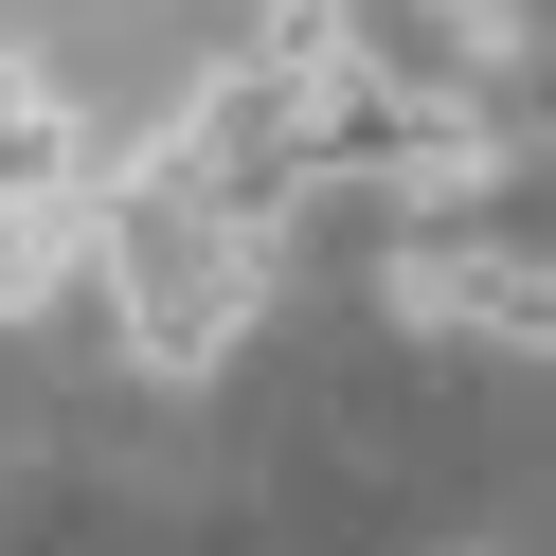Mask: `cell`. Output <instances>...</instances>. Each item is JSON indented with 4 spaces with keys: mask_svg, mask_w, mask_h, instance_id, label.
Returning a JSON list of instances; mask_svg holds the SVG:
<instances>
[{
    "mask_svg": "<svg viewBox=\"0 0 556 556\" xmlns=\"http://www.w3.org/2000/svg\"><path fill=\"white\" fill-rule=\"evenodd\" d=\"M18 90H37V73H18V54H0V109H18Z\"/></svg>",
    "mask_w": 556,
    "mask_h": 556,
    "instance_id": "3",
    "label": "cell"
},
{
    "mask_svg": "<svg viewBox=\"0 0 556 556\" xmlns=\"http://www.w3.org/2000/svg\"><path fill=\"white\" fill-rule=\"evenodd\" d=\"M341 54H359V18H341V0H269L252 37H233V73H252V90H305V73H341Z\"/></svg>",
    "mask_w": 556,
    "mask_h": 556,
    "instance_id": "1",
    "label": "cell"
},
{
    "mask_svg": "<svg viewBox=\"0 0 556 556\" xmlns=\"http://www.w3.org/2000/svg\"><path fill=\"white\" fill-rule=\"evenodd\" d=\"M431 18H448V37H484V54L520 37V0H431Z\"/></svg>",
    "mask_w": 556,
    "mask_h": 556,
    "instance_id": "2",
    "label": "cell"
}]
</instances>
